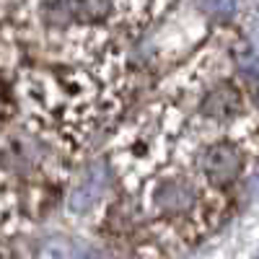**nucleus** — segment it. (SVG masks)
Here are the masks:
<instances>
[{"instance_id": "nucleus-1", "label": "nucleus", "mask_w": 259, "mask_h": 259, "mask_svg": "<svg viewBox=\"0 0 259 259\" xmlns=\"http://www.w3.org/2000/svg\"><path fill=\"white\" fill-rule=\"evenodd\" d=\"M239 47L231 26H215L109 135L117 192L99 233L112 249L177 259L231 218L259 166V106L239 70Z\"/></svg>"}, {"instance_id": "nucleus-2", "label": "nucleus", "mask_w": 259, "mask_h": 259, "mask_svg": "<svg viewBox=\"0 0 259 259\" xmlns=\"http://www.w3.org/2000/svg\"><path fill=\"white\" fill-rule=\"evenodd\" d=\"M78 161L18 124L3 127V239L6 244L57 207Z\"/></svg>"}]
</instances>
